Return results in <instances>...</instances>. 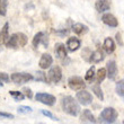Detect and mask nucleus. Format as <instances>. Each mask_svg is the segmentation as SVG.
Here are the masks:
<instances>
[{"label":"nucleus","mask_w":124,"mask_h":124,"mask_svg":"<svg viewBox=\"0 0 124 124\" xmlns=\"http://www.w3.org/2000/svg\"><path fill=\"white\" fill-rule=\"evenodd\" d=\"M99 118L104 124H112L117 118V112L113 107H106L101 111Z\"/></svg>","instance_id":"obj_2"},{"label":"nucleus","mask_w":124,"mask_h":124,"mask_svg":"<svg viewBox=\"0 0 124 124\" xmlns=\"http://www.w3.org/2000/svg\"><path fill=\"white\" fill-rule=\"evenodd\" d=\"M43 36H44V33L43 32H39L37 34H35V36H34V39H33V46L34 47H37L39 46V44L41 42H42V39H43Z\"/></svg>","instance_id":"obj_23"},{"label":"nucleus","mask_w":124,"mask_h":124,"mask_svg":"<svg viewBox=\"0 0 124 124\" xmlns=\"http://www.w3.org/2000/svg\"><path fill=\"white\" fill-rule=\"evenodd\" d=\"M0 117L2 118H14V115L10 113H6V112H0Z\"/></svg>","instance_id":"obj_32"},{"label":"nucleus","mask_w":124,"mask_h":124,"mask_svg":"<svg viewBox=\"0 0 124 124\" xmlns=\"http://www.w3.org/2000/svg\"><path fill=\"white\" fill-rule=\"evenodd\" d=\"M103 47H104L105 52L107 53V54H112V53L115 51V49H116V45H115L114 39H111V37H107V39L104 41Z\"/></svg>","instance_id":"obj_17"},{"label":"nucleus","mask_w":124,"mask_h":124,"mask_svg":"<svg viewBox=\"0 0 124 124\" xmlns=\"http://www.w3.org/2000/svg\"><path fill=\"white\" fill-rule=\"evenodd\" d=\"M35 99L39 103H42L47 106H53L55 104V97L51 94H46V93H37L35 95Z\"/></svg>","instance_id":"obj_5"},{"label":"nucleus","mask_w":124,"mask_h":124,"mask_svg":"<svg viewBox=\"0 0 124 124\" xmlns=\"http://www.w3.org/2000/svg\"><path fill=\"white\" fill-rule=\"evenodd\" d=\"M10 79L16 85H24V84L33 80L34 77L31 73H26V72H15L10 76Z\"/></svg>","instance_id":"obj_3"},{"label":"nucleus","mask_w":124,"mask_h":124,"mask_svg":"<svg viewBox=\"0 0 124 124\" xmlns=\"http://www.w3.org/2000/svg\"><path fill=\"white\" fill-rule=\"evenodd\" d=\"M104 58H105V55H104V53H103V51L101 49H97L96 51L90 53V56H89L88 61L93 62V63H98V62L103 61Z\"/></svg>","instance_id":"obj_16"},{"label":"nucleus","mask_w":124,"mask_h":124,"mask_svg":"<svg viewBox=\"0 0 124 124\" xmlns=\"http://www.w3.org/2000/svg\"><path fill=\"white\" fill-rule=\"evenodd\" d=\"M17 111H18V113L19 114H28V113H32V107H30V106H25V105H22V106H19V107L17 108Z\"/></svg>","instance_id":"obj_28"},{"label":"nucleus","mask_w":124,"mask_h":124,"mask_svg":"<svg viewBox=\"0 0 124 124\" xmlns=\"http://www.w3.org/2000/svg\"><path fill=\"white\" fill-rule=\"evenodd\" d=\"M116 94L121 97H124V80L116 82Z\"/></svg>","instance_id":"obj_24"},{"label":"nucleus","mask_w":124,"mask_h":124,"mask_svg":"<svg viewBox=\"0 0 124 124\" xmlns=\"http://www.w3.org/2000/svg\"><path fill=\"white\" fill-rule=\"evenodd\" d=\"M92 90L94 92V94L96 95V97H97L99 101H104V94H103V90H101V85H99V84H96V85L93 86Z\"/></svg>","instance_id":"obj_20"},{"label":"nucleus","mask_w":124,"mask_h":124,"mask_svg":"<svg viewBox=\"0 0 124 124\" xmlns=\"http://www.w3.org/2000/svg\"><path fill=\"white\" fill-rule=\"evenodd\" d=\"M106 76H107L106 75V69L101 68L97 71V73H96V82H97V84H101V82L106 78Z\"/></svg>","instance_id":"obj_21"},{"label":"nucleus","mask_w":124,"mask_h":124,"mask_svg":"<svg viewBox=\"0 0 124 124\" xmlns=\"http://www.w3.org/2000/svg\"><path fill=\"white\" fill-rule=\"evenodd\" d=\"M76 98H77V101L80 103L81 105L84 106H88L93 103V96L92 94L85 89H81V90H79L76 95Z\"/></svg>","instance_id":"obj_6"},{"label":"nucleus","mask_w":124,"mask_h":124,"mask_svg":"<svg viewBox=\"0 0 124 124\" xmlns=\"http://www.w3.org/2000/svg\"><path fill=\"white\" fill-rule=\"evenodd\" d=\"M89 31L88 26L87 25H85V24L82 23H76L72 25V32L75 33V34H77V35H85V34H87Z\"/></svg>","instance_id":"obj_13"},{"label":"nucleus","mask_w":124,"mask_h":124,"mask_svg":"<svg viewBox=\"0 0 124 124\" xmlns=\"http://www.w3.org/2000/svg\"><path fill=\"white\" fill-rule=\"evenodd\" d=\"M54 52H55L56 56H58L59 59H61V60L67 59V56H68L67 49H65L64 44H62V43H56L55 47H54Z\"/></svg>","instance_id":"obj_15"},{"label":"nucleus","mask_w":124,"mask_h":124,"mask_svg":"<svg viewBox=\"0 0 124 124\" xmlns=\"http://www.w3.org/2000/svg\"><path fill=\"white\" fill-rule=\"evenodd\" d=\"M53 63V58L50 55L49 53H44L42 54L41 59H39V64L41 67V69H47L51 67V64Z\"/></svg>","instance_id":"obj_12"},{"label":"nucleus","mask_w":124,"mask_h":124,"mask_svg":"<svg viewBox=\"0 0 124 124\" xmlns=\"http://www.w3.org/2000/svg\"><path fill=\"white\" fill-rule=\"evenodd\" d=\"M10 80V77L5 72H0V86H2V82H8Z\"/></svg>","instance_id":"obj_29"},{"label":"nucleus","mask_w":124,"mask_h":124,"mask_svg":"<svg viewBox=\"0 0 124 124\" xmlns=\"http://www.w3.org/2000/svg\"><path fill=\"white\" fill-rule=\"evenodd\" d=\"M62 78V70L59 65H54L50 69L47 73V79L52 82H59Z\"/></svg>","instance_id":"obj_7"},{"label":"nucleus","mask_w":124,"mask_h":124,"mask_svg":"<svg viewBox=\"0 0 124 124\" xmlns=\"http://www.w3.org/2000/svg\"><path fill=\"white\" fill-rule=\"evenodd\" d=\"M36 73H37V75H36V80H41V81H46V80H47V78H46V76L44 72L37 71Z\"/></svg>","instance_id":"obj_31"},{"label":"nucleus","mask_w":124,"mask_h":124,"mask_svg":"<svg viewBox=\"0 0 124 124\" xmlns=\"http://www.w3.org/2000/svg\"><path fill=\"white\" fill-rule=\"evenodd\" d=\"M95 8L98 13H105V11L109 10L111 2H109V0H97L95 3Z\"/></svg>","instance_id":"obj_14"},{"label":"nucleus","mask_w":124,"mask_h":124,"mask_svg":"<svg viewBox=\"0 0 124 124\" xmlns=\"http://www.w3.org/2000/svg\"><path fill=\"white\" fill-rule=\"evenodd\" d=\"M123 124H124V121H123Z\"/></svg>","instance_id":"obj_36"},{"label":"nucleus","mask_w":124,"mask_h":124,"mask_svg":"<svg viewBox=\"0 0 124 124\" xmlns=\"http://www.w3.org/2000/svg\"><path fill=\"white\" fill-rule=\"evenodd\" d=\"M95 75H96V70H95V67H92L90 69H88V71L86 72L85 75V80L86 81H93L95 78Z\"/></svg>","instance_id":"obj_22"},{"label":"nucleus","mask_w":124,"mask_h":124,"mask_svg":"<svg viewBox=\"0 0 124 124\" xmlns=\"http://www.w3.org/2000/svg\"><path fill=\"white\" fill-rule=\"evenodd\" d=\"M18 35V42H19V47H23L27 44V36L24 33H17Z\"/></svg>","instance_id":"obj_27"},{"label":"nucleus","mask_w":124,"mask_h":124,"mask_svg":"<svg viewBox=\"0 0 124 124\" xmlns=\"http://www.w3.org/2000/svg\"><path fill=\"white\" fill-rule=\"evenodd\" d=\"M22 93H25V95H26L28 98H32L33 97V94H32V90H31L30 88H24L23 92Z\"/></svg>","instance_id":"obj_33"},{"label":"nucleus","mask_w":124,"mask_h":124,"mask_svg":"<svg viewBox=\"0 0 124 124\" xmlns=\"http://www.w3.org/2000/svg\"><path fill=\"white\" fill-rule=\"evenodd\" d=\"M106 75L107 77L111 80H114L116 75H117V65H116V62L115 61H109L107 62V64H106Z\"/></svg>","instance_id":"obj_9"},{"label":"nucleus","mask_w":124,"mask_h":124,"mask_svg":"<svg viewBox=\"0 0 124 124\" xmlns=\"http://www.w3.org/2000/svg\"><path fill=\"white\" fill-rule=\"evenodd\" d=\"M80 122L82 124H96L97 123L94 114L89 109H84L82 111V114L80 116Z\"/></svg>","instance_id":"obj_8"},{"label":"nucleus","mask_w":124,"mask_h":124,"mask_svg":"<svg viewBox=\"0 0 124 124\" xmlns=\"http://www.w3.org/2000/svg\"><path fill=\"white\" fill-rule=\"evenodd\" d=\"M8 30H9V24L6 23L3 25L2 30L0 32V46L6 44L7 39H9V33H8Z\"/></svg>","instance_id":"obj_19"},{"label":"nucleus","mask_w":124,"mask_h":124,"mask_svg":"<svg viewBox=\"0 0 124 124\" xmlns=\"http://www.w3.org/2000/svg\"><path fill=\"white\" fill-rule=\"evenodd\" d=\"M9 94H10V96H13L14 99H15V101H23L24 98H25V95H24L22 92H15V90H10Z\"/></svg>","instance_id":"obj_26"},{"label":"nucleus","mask_w":124,"mask_h":124,"mask_svg":"<svg viewBox=\"0 0 124 124\" xmlns=\"http://www.w3.org/2000/svg\"><path fill=\"white\" fill-rule=\"evenodd\" d=\"M65 46H67V49H68L70 52H75V51L80 49L81 42H80V39H77V37H69Z\"/></svg>","instance_id":"obj_11"},{"label":"nucleus","mask_w":124,"mask_h":124,"mask_svg":"<svg viewBox=\"0 0 124 124\" xmlns=\"http://www.w3.org/2000/svg\"><path fill=\"white\" fill-rule=\"evenodd\" d=\"M101 22L109 27H117L118 26V22H117V19H116V17L109 13H106L101 16Z\"/></svg>","instance_id":"obj_10"},{"label":"nucleus","mask_w":124,"mask_h":124,"mask_svg":"<svg viewBox=\"0 0 124 124\" xmlns=\"http://www.w3.org/2000/svg\"><path fill=\"white\" fill-rule=\"evenodd\" d=\"M68 85H69V88L72 89V90H81L86 87V84L85 81L82 80L81 77H78V76H73V77H70L68 80Z\"/></svg>","instance_id":"obj_4"},{"label":"nucleus","mask_w":124,"mask_h":124,"mask_svg":"<svg viewBox=\"0 0 124 124\" xmlns=\"http://www.w3.org/2000/svg\"><path fill=\"white\" fill-rule=\"evenodd\" d=\"M62 108L67 114L71 115V116H77L80 113V106L77 103L73 97L71 96H65L62 99Z\"/></svg>","instance_id":"obj_1"},{"label":"nucleus","mask_w":124,"mask_h":124,"mask_svg":"<svg viewBox=\"0 0 124 124\" xmlns=\"http://www.w3.org/2000/svg\"><path fill=\"white\" fill-rule=\"evenodd\" d=\"M115 37H116V41H117L118 44H120V45H123V42H122L121 34H120V33H116V35H115Z\"/></svg>","instance_id":"obj_35"},{"label":"nucleus","mask_w":124,"mask_h":124,"mask_svg":"<svg viewBox=\"0 0 124 124\" xmlns=\"http://www.w3.org/2000/svg\"><path fill=\"white\" fill-rule=\"evenodd\" d=\"M7 8H8V0H0V15L6 16Z\"/></svg>","instance_id":"obj_25"},{"label":"nucleus","mask_w":124,"mask_h":124,"mask_svg":"<svg viewBox=\"0 0 124 124\" xmlns=\"http://www.w3.org/2000/svg\"><path fill=\"white\" fill-rule=\"evenodd\" d=\"M6 46L9 47V49H17V47H19V42H18V35H17V33L9 36V39H7V42H6Z\"/></svg>","instance_id":"obj_18"},{"label":"nucleus","mask_w":124,"mask_h":124,"mask_svg":"<svg viewBox=\"0 0 124 124\" xmlns=\"http://www.w3.org/2000/svg\"><path fill=\"white\" fill-rule=\"evenodd\" d=\"M41 113H42L44 116H46V117H49V118H51V120H53V121H59V118H56V116L55 115H53L51 112H49V111H41Z\"/></svg>","instance_id":"obj_30"},{"label":"nucleus","mask_w":124,"mask_h":124,"mask_svg":"<svg viewBox=\"0 0 124 124\" xmlns=\"http://www.w3.org/2000/svg\"><path fill=\"white\" fill-rule=\"evenodd\" d=\"M69 31L68 30H62V31H55V34H58V35L60 36H64V35H68Z\"/></svg>","instance_id":"obj_34"}]
</instances>
